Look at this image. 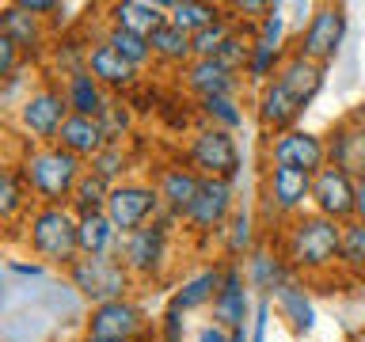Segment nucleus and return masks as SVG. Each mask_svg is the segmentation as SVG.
<instances>
[{
    "instance_id": "f257e3e1",
    "label": "nucleus",
    "mask_w": 365,
    "mask_h": 342,
    "mask_svg": "<svg viewBox=\"0 0 365 342\" xmlns=\"http://www.w3.org/2000/svg\"><path fill=\"white\" fill-rule=\"evenodd\" d=\"M339 244H342V224L327 221L319 213H301L297 221L282 224L278 251L289 262V270L304 281L331 278L339 270Z\"/></svg>"
},
{
    "instance_id": "f03ea898",
    "label": "nucleus",
    "mask_w": 365,
    "mask_h": 342,
    "mask_svg": "<svg viewBox=\"0 0 365 342\" xmlns=\"http://www.w3.org/2000/svg\"><path fill=\"white\" fill-rule=\"evenodd\" d=\"M16 164L23 171V179H27L31 198L38 205H68L80 175L88 171L84 160L65 152L61 145H27Z\"/></svg>"
},
{
    "instance_id": "7ed1b4c3",
    "label": "nucleus",
    "mask_w": 365,
    "mask_h": 342,
    "mask_svg": "<svg viewBox=\"0 0 365 342\" xmlns=\"http://www.w3.org/2000/svg\"><path fill=\"white\" fill-rule=\"evenodd\" d=\"M76 221L80 217L68 205H34L27 224H23V244L42 266L65 274L80 259Z\"/></svg>"
},
{
    "instance_id": "20e7f679",
    "label": "nucleus",
    "mask_w": 365,
    "mask_h": 342,
    "mask_svg": "<svg viewBox=\"0 0 365 342\" xmlns=\"http://www.w3.org/2000/svg\"><path fill=\"white\" fill-rule=\"evenodd\" d=\"M182 160L198 171L202 179H228L236 182L244 171V148H240L236 133L213 130V125H194V133L182 145Z\"/></svg>"
},
{
    "instance_id": "39448f33",
    "label": "nucleus",
    "mask_w": 365,
    "mask_h": 342,
    "mask_svg": "<svg viewBox=\"0 0 365 342\" xmlns=\"http://www.w3.org/2000/svg\"><path fill=\"white\" fill-rule=\"evenodd\" d=\"M312 209V175L293 167H270L262 171V190H259V213L267 224H289L301 213Z\"/></svg>"
},
{
    "instance_id": "423d86ee",
    "label": "nucleus",
    "mask_w": 365,
    "mask_h": 342,
    "mask_svg": "<svg viewBox=\"0 0 365 342\" xmlns=\"http://www.w3.org/2000/svg\"><path fill=\"white\" fill-rule=\"evenodd\" d=\"M68 285L84 296L88 308L96 304H110V301H125V296H133V274L122 266L118 255H107V259H84L80 255L73 266L65 270Z\"/></svg>"
},
{
    "instance_id": "0eeeda50",
    "label": "nucleus",
    "mask_w": 365,
    "mask_h": 342,
    "mask_svg": "<svg viewBox=\"0 0 365 342\" xmlns=\"http://www.w3.org/2000/svg\"><path fill=\"white\" fill-rule=\"evenodd\" d=\"M346 31H350L346 8L342 4H316L312 16H308V23L293 34V53H301V57H308V61L327 68L342 53Z\"/></svg>"
},
{
    "instance_id": "6e6552de",
    "label": "nucleus",
    "mask_w": 365,
    "mask_h": 342,
    "mask_svg": "<svg viewBox=\"0 0 365 342\" xmlns=\"http://www.w3.org/2000/svg\"><path fill=\"white\" fill-rule=\"evenodd\" d=\"M171 232H175V224L153 221V224L137 228V232H130V236H122L118 259H122V266L133 274V281L164 278V270L171 262Z\"/></svg>"
},
{
    "instance_id": "1a4fd4ad",
    "label": "nucleus",
    "mask_w": 365,
    "mask_h": 342,
    "mask_svg": "<svg viewBox=\"0 0 365 342\" xmlns=\"http://www.w3.org/2000/svg\"><path fill=\"white\" fill-rule=\"evenodd\" d=\"M68 114L73 110H68V103H65L61 84L42 80V84H34L27 91V99L19 103L16 122H19L23 137H27V145H53Z\"/></svg>"
},
{
    "instance_id": "9d476101",
    "label": "nucleus",
    "mask_w": 365,
    "mask_h": 342,
    "mask_svg": "<svg viewBox=\"0 0 365 342\" xmlns=\"http://www.w3.org/2000/svg\"><path fill=\"white\" fill-rule=\"evenodd\" d=\"M240 209L236 202V182L228 179H202V190L198 198L190 202V209L182 213V228L198 239H217V232L232 221V213Z\"/></svg>"
},
{
    "instance_id": "9b49d317",
    "label": "nucleus",
    "mask_w": 365,
    "mask_h": 342,
    "mask_svg": "<svg viewBox=\"0 0 365 342\" xmlns=\"http://www.w3.org/2000/svg\"><path fill=\"white\" fill-rule=\"evenodd\" d=\"M103 213L110 217V224L122 236H130L137 228L153 224L164 213V202H160L153 179H125L118 187H110V198H107V209Z\"/></svg>"
},
{
    "instance_id": "f8f14e48",
    "label": "nucleus",
    "mask_w": 365,
    "mask_h": 342,
    "mask_svg": "<svg viewBox=\"0 0 365 342\" xmlns=\"http://www.w3.org/2000/svg\"><path fill=\"white\" fill-rule=\"evenodd\" d=\"M267 164L316 175V171L327 167V141H324V133H312V130L293 125V130L274 133L267 141Z\"/></svg>"
},
{
    "instance_id": "ddd939ff",
    "label": "nucleus",
    "mask_w": 365,
    "mask_h": 342,
    "mask_svg": "<svg viewBox=\"0 0 365 342\" xmlns=\"http://www.w3.org/2000/svg\"><path fill=\"white\" fill-rule=\"evenodd\" d=\"M84 335H103V338H125V342H148L156 335L145 319V308L125 296V301H110V304H96L88 308L84 319Z\"/></svg>"
},
{
    "instance_id": "4468645a",
    "label": "nucleus",
    "mask_w": 365,
    "mask_h": 342,
    "mask_svg": "<svg viewBox=\"0 0 365 342\" xmlns=\"http://www.w3.org/2000/svg\"><path fill=\"white\" fill-rule=\"evenodd\" d=\"M210 319H213V323H221L225 331L251 327V319H255V304H251V289H247V278H244V262H225L221 289H217L213 304H210Z\"/></svg>"
},
{
    "instance_id": "2eb2a0df",
    "label": "nucleus",
    "mask_w": 365,
    "mask_h": 342,
    "mask_svg": "<svg viewBox=\"0 0 365 342\" xmlns=\"http://www.w3.org/2000/svg\"><path fill=\"white\" fill-rule=\"evenodd\" d=\"M354 194H358V179L327 164L312 175V213L335 224H346L354 221Z\"/></svg>"
},
{
    "instance_id": "dca6fc26",
    "label": "nucleus",
    "mask_w": 365,
    "mask_h": 342,
    "mask_svg": "<svg viewBox=\"0 0 365 342\" xmlns=\"http://www.w3.org/2000/svg\"><path fill=\"white\" fill-rule=\"evenodd\" d=\"M153 187H156V194H160V202H164V209L175 213L179 221H182V213L190 209V202L198 198V190H202V175H198V171H194L182 156H175V160L156 164Z\"/></svg>"
},
{
    "instance_id": "f3484780",
    "label": "nucleus",
    "mask_w": 365,
    "mask_h": 342,
    "mask_svg": "<svg viewBox=\"0 0 365 342\" xmlns=\"http://www.w3.org/2000/svg\"><path fill=\"white\" fill-rule=\"evenodd\" d=\"M179 84L198 99H210V95H240V88H244V76L232 73L225 61H217V57H194L187 68H179Z\"/></svg>"
},
{
    "instance_id": "a211bd4d",
    "label": "nucleus",
    "mask_w": 365,
    "mask_h": 342,
    "mask_svg": "<svg viewBox=\"0 0 365 342\" xmlns=\"http://www.w3.org/2000/svg\"><path fill=\"white\" fill-rule=\"evenodd\" d=\"M88 73L96 76L110 95H122V99L130 95L133 88H141V68L122 61L107 38H88Z\"/></svg>"
},
{
    "instance_id": "6ab92c4d",
    "label": "nucleus",
    "mask_w": 365,
    "mask_h": 342,
    "mask_svg": "<svg viewBox=\"0 0 365 342\" xmlns=\"http://www.w3.org/2000/svg\"><path fill=\"white\" fill-rule=\"evenodd\" d=\"M324 141H327V164L331 167L346 171L354 179L365 175V125L361 122H354L346 114V118H339L324 133Z\"/></svg>"
},
{
    "instance_id": "aec40b11",
    "label": "nucleus",
    "mask_w": 365,
    "mask_h": 342,
    "mask_svg": "<svg viewBox=\"0 0 365 342\" xmlns=\"http://www.w3.org/2000/svg\"><path fill=\"white\" fill-rule=\"evenodd\" d=\"M304 110H308L304 103L297 99L285 84H278V80H270V84L259 88V95H255V122H259L270 137L293 130V125L301 122Z\"/></svg>"
},
{
    "instance_id": "412c9836",
    "label": "nucleus",
    "mask_w": 365,
    "mask_h": 342,
    "mask_svg": "<svg viewBox=\"0 0 365 342\" xmlns=\"http://www.w3.org/2000/svg\"><path fill=\"white\" fill-rule=\"evenodd\" d=\"M244 278H247L251 293H262V301H270V296L278 293L285 281H293L297 274L289 270V262L282 259L278 244H262L244 259Z\"/></svg>"
},
{
    "instance_id": "4be33fe9",
    "label": "nucleus",
    "mask_w": 365,
    "mask_h": 342,
    "mask_svg": "<svg viewBox=\"0 0 365 342\" xmlns=\"http://www.w3.org/2000/svg\"><path fill=\"white\" fill-rule=\"evenodd\" d=\"M262 244H267L262 239V217L255 209H247V205H240L232 213V221L217 232V251L225 255V262H244Z\"/></svg>"
},
{
    "instance_id": "5701e85b",
    "label": "nucleus",
    "mask_w": 365,
    "mask_h": 342,
    "mask_svg": "<svg viewBox=\"0 0 365 342\" xmlns=\"http://www.w3.org/2000/svg\"><path fill=\"white\" fill-rule=\"evenodd\" d=\"M270 304L278 308V316L285 319V327H289L293 335H312L316 331V304H312V293H308L304 278L285 281L282 289L270 296Z\"/></svg>"
},
{
    "instance_id": "b1692460",
    "label": "nucleus",
    "mask_w": 365,
    "mask_h": 342,
    "mask_svg": "<svg viewBox=\"0 0 365 342\" xmlns=\"http://www.w3.org/2000/svg\"><path fill=\"white\" fill-rule=\"evenodd\" d=\"M164 23H168V8L153 4V0H118V4L107 8V27L141 34V38H148V34L156 27H164Z\"/></svg>"
},
{
    "instance_id": "393cba45",
    "label": "nucleus",
    "mask_w": 365,
    "mask_h": 342,
    "mask_svg": "<svg viewBox=\"0 0 365 342\" xmlns=\"http://www.w3.org/2000/svg\"><path fill=\"white\" fill-rule=\"evenodd\" d=\"M53 145H61L65 152H73L76 160H84V164H88V160L96 156V152H103V148H107L110 141H107V133H103V122H99V118L68 114Z\"/></svg>"
},
{
    "instance_id": "a878e982",
    "label": "nucleus",
    "mask_w": 365,
    "mask_h": 342,
    "mask_svg": "<svg viewBox=\"0 0 365 342\" xmlns=\"http://www.w3.org/2000/svg\"><path fill=\"white\" fill-rule=\"evenodd\" d=\"M34 205L38 202L31 198L19 164H0V224H19L23 228Z\"/></svg>"
},
{
    "instance_id": "bb28decb",
    "label": "nucleus",
    "mask_w": 365,
    "mask_h": 342,
    "mask_svg": "<svg viewBox=\"0 0 365 342\" xmlns=\"http://www.w3.org/2000/svg\"><path fill=\"white\" fill-rule=\"evenodd\" d=\"M0 34H8L27 57H38L50 50L46 46V19L27 16L19 4H0Z\"/></svg>"
},
{
    "instance_id": "cd10ccee",
    "label": "nucleus",
    "mask_w": 365,
    "mask_h": 342,
    "mask_svg": "<svg viewBox=\"0 0 365 342\" xmlns=\"http://www.w3.org/2000/svg\"><path fill=\"white\" fill-rule=\"evenodd\" d=\"M221 274H225V262H213V266H202L198 274H190V278H182V285L175 293H171L168 308H175V312H194V308H210L217 289H221Z\"/></svg>"
},
{
    "instance_id": "c85d7f7f",
    "label": "nucleus",
    "mask_w": 365,
    "mask_h": 342,
    "mask_svg": "<svg viewBox=\"0 0 365 342\" xmlns=\"http://www.w3.org/2000/svg\"><path fill=\"white\" fill-rule=\"evenodd\" d=\"M61 91H65L68 110L84 114V118H99V114L107 110V103H110V91L103 88L88 68H80V73H73L68 80H61Z\"/></svg>"
},
{
    "instance_id": "c756f323",
    "label": "nucleus",
    "mask_w": 365,
    "mask_h": 342,
    "mask_svg": "<svg viewBox=\"0 0 365 342\" xmlns=\"http://www.w3.org/2000/svg\"><path fill=\"white\" fill-rule=\"evenodd\" d=\"M76 236H80V255L84 259H107V255H118V244H122V232L110 224L107 213H88L76 221Z\"/></svg>"
},
{
    "instance_id": "7c9ffc66",
    "label": "nucleus",
    "mask_w": 365,
    "mask_h": 342,
    "mask_svg": "<svg viewBox=\"0 0 365 342\" xmlns=\"http://www.w3.org/2000/svg\"><path fill=\"white\" fill-rule=\"evenodd\" d=\"M324 76H327L324 65H316V61H308V57H301V53L289 50V57H285V65H282V73L274 76V80H278V84H285V88H289L293 95L308 107V103L319 95V88H324Z\"/></svg>"
},
{
    "instance_id": "2f4dec72",
    "label": "nucleus",
    "mask_w": 365,
    "mask_h": 342,
    "mask_svg": "<svg viewBox=\"0 0 365 342\" xmlns=\"http://www.w3.org/2000/svg\"><path fill=\"white\" fill-rule=\"evenodd\" d=\"M53 327H57V319L42 304L19 308L8 319H0V342H46Z\"/></svg>"
},
{
    "instance_id": "473e14b6",
    "label": "nucleus",
    "mask_w": 365,
    "mask_h": 342,
    "mask_svg": "<svg viewBox=\"0 0 365 342\" xmlns=\"http://www.w3.org/2000/svg\"><path fill=\"white\" fill-rule=\"evenodd\" d=\"M148 46H153V65H164V68H187L194 61V42L187 31H179L175 23H164L148 34Z\"/></svg>"
},
{
    "instance_id": "72a5a7b5",
    "label": "nucleus",
    "mask_w": 365,
    "mask_h": 342,
    "mask_svg": "<svg viewBox=\"0 0 365 342\" xmlns=\"http://www.w3.org/2000/svg\"><path fill=\"white\" fill-rule=\"evenodd\" d=\"M38 304L57 319V323H84V319H88L84 296H80L73 285H68V278H61V281H46L42 293H38Z\"/></svg>"
},
{
    "instance_id": "f704fd0d",
    "label": "nucleus",
    "mask_w": 365,
    "mask_h": 342,
    "mask_svg": "<svg viewBox=\"0 0 365 342\" xmlns=\"http://www.w3.org/2000/svg\"><path fill=\"white\" fill-rule=\"evenodd\" d=\"M289 50H293V46H270V42H262L259 34H255V42H251V57H247V65H244V84L267 88L270 80L282 73Z\"/></svg>"
},
{
    "instance_id": "c9c22d12",
    "label": "nucleus",
    "mask_w": 365,
    "mask_h": 342,
    "mask_svg": "<svg viewBox=\"0 0 365 342\" xmlns=\"http://www.w3.org/2000/svg\"><path fill=\"white\" fill-rule=\"evenodd\" d=\"M164 8H168V23H175L190 38L225 16V4H210V0H168Z\"/></svg>"
},
{
    "instance_id": "e433bc0d",
    "label": "nucleus",
    "mask_w": 365,
    "mask_h": 342,
    "mask_svg": "<svg viewBox=\"0 0 365 342\" xmlns=\"http://www.w3.org/2000/svg\"><path fill=\"white\" fill-rule=\"evenodd\" d=\"M198 122L202 125H213V130H244L247 122V110L240 95H210V99H198Z\"/></svg>"
},
{
    "instance_id": "4c0bfd02",
    "label": "nucleus",
    "mask_w": 365,
    "mask_h": 342,
    "mask_svg": "<svg viewBox=\"0 0 365 342\" xmlns=\"http://www.w3.org/2000/svg\"><path fill=\"white\" fill-rule=\"evenodd\" d=\"M339 270L354 281H365V221H346L342 224Z\"/></svg>"
},
{
    "instance_id": "58836bf2",
    "label": "nucleus",
    "mask_w": 365,
    "mask_h": 342,
    "mask_svg": "<svg viewBox=\"0 0 365 342\" xmlns=\"http://www.w3.org/2000/svg\"><path fill=\"white\" fill-rule=\"evenodd\" d=\"M130 167H133V156H130V148L125 145H107L103 152H96L88 160V171L91 175H99L103 182H110V187H118V182L130 179Z\"/></svg>"
},
{
    "instance_id": "ea45409f",
    "label": "nucleus",
    "mask_w": 365,
    "mask_h": 342,
    "mask_svg": "<svg viewBox=\"0 0 365 342\" xmlns=\"http://www.w3.org/2000/svg\"><path fill=\"white\" fill-rule=\"evenodd\" d=\"M107 198H110V182H103L99 175H91V171H84L73 190V198H68V209H73L76 217H88V213H103L107 209Z\"/></svg>"
},
{
    "instance_id": "a19ab883",
    "label": "nucleus",
    "mask_w": 365,
    "mask_h": 342,
    "mask_svg": "<svg viewBox=\"0 0 365 342\" xmlns=\"http://www.w3.org/2000/svg\"><path fill=\"white\" fill-rule=\"evenodd\" d=\"M46 57H50L53 76L68 80L73 73H80V68H88V42H80V38H57L50 50H46Z\"/></svg>"
},
{
    "instance_id": "79ce46f5",
    "label": "nucleus",
    "mask_w": 365,
    "mask_h": 342,
    "mask_svg": "<svg viewBox=\"0 0 365 342\" xmlns=\"http://www.w3.org/2000/svg\"><path fill=\"white\" fill-rule=\"evenodd\" d=\"M110 46H114V53L122 57V61H130L133 68H145V65H153V46H148V38H141V34H130V31H114L107 27V34H103Z\"/></svg>"
},
{
    "instance_id": "37998d69",
    "label": "nucleus",
    "mask_w": 365,
    "mask_h": 342,
    "mask_svg": "<svg viewBox=\"0 0 365 342\" xmlns=\"http://www.w3.org/2000/svg\"><path fill=\"white\" fill-rule=\"evenodd\" d=\"M99 122H103V133H107V141L125 145V137L133 133V107H130V99L110 95L107 110L99 114Z\"/></svg>"
},
{
    "instance_id": "c03bdc74",
    "label": "nucleus",
    "mask_w": 365,
    "mask_h": 342,
    "mask_svg": "<svg viewBox=\"0 0 365 342\" xmlns=\"http://www.w3.org/2000/svg\"><path fill=\"white\" fill-rule=\"evenodd\" d=\"M236 27H240V23L228 16V8H225L221 19L210 23L205 31H198V34L190 38V42H194V57H217V53H221V46L228 42V34H232Z\"/></svg>"
},
{
    "instance_id": "a18cd8bd",
    "label": "nucleus",
    "mask_w": 365,
    "mask_h": 342,
    "mask_svg": "<svg viewBox=\"0 0 365 342\" xmlns=\"http://www.w3.org/2000/svg\"><path fill=\"white\" fill-rule=\"evenodd\" d=\"M251 42H255V27H236L232 34H228V42L221 46L217 61H225L232 73L244 76V65H247V57H251Z\"/></svg>"
},
{
    "instance_id": "49530a36",
    "label": "nucleus",
    "mask_w": 365,
    "mask_h": 342,
    "mask_svg": "<svg viewBox=\"0 0 365 342\" xmlns=\"http://www.w3.org/2000/svg\"><path fill=\"white\" fill-rule=\"evenodd\" d=\"M228 8V16H232L240 27H259L262 19L270 16V0H232V4H225Z\"/></svg>"
},
{
    "instance_id": "de8ad7c7",
    "label": "nucleus",
    "mask_w": 365,
    "mask_h": 342,
    "mask_svg": "<svg viewBox=\"0 0 365 342\" xmlns=\"http://www.w3.org/2000/svg\"><path fill=\"white\" fill-rule=\"evenodd\" d=\"M23 61H27V53H23L19 46L8 38V34H0V84H8L11 76H19L23 73Z\"/></svg>"
},
{
    "instance_id": "09e8293b",
    "label": "nucleus",
    "mask_w": 365,
    "mask_h": 342,
    "mask_svg": "<svg viewBox=\"0 0 365 342\" xmlns=\"http://www.w3.org/2000/svg\"><path fill=\"white\" fill-rule=\"evenodd\" d=\"M156 338L160 342H187V319H182V312L164 308V319H160V327H156Z\"/></svg>"
},
{
    "instance_id": "8fccbe9b",
    "label": "nucleus",
    "mask_w": 365,
    "mask_h": 342,
    "mask_svg": "<svg viewBox=\"0 0 365 342\" xmlns=\"http://www.w3.org/2000/svg\"><path fill=\"white\" fill-rule=\"evenodd\" d=\"M4 270L16 274V278H27V281H42L46 274H50V266H42L38 259H34V262H27V259H8Z\"/></svg>"
},
{
    "instance_id": "3c124183",
    "label": "nucleus",
    "mask_w": 365,
    "mask_h": 342,
    "mask_svg": "<svg viewBox=\"0 0 365 342\" xmlns=\"http://www.w3.org/2000/svg\"><path fill=\"white\" fill-rule=\"evenodd\" d=\"M16 4L34 19H50V16H57V8H61L57 0H16Z\"/></svg>"
},
{
    "instance_id": "603ef678",
    "label": "nucleus",
    "mask_w": 365,
    "mask_h": 342,
    "mask_svg": "<svg viewBox=\"0 0 365 342\" xmlns=\"http://www.w3.org/2000/svg\"><path fill=\"white\" fill-rule=\"evenodd\" d=\"M267 319H270V301H259L255 319H251V342H267Z\"/></svg>"
},
{
    "instance_id": "864d4df0",
    "label": "nucleus",
    "mask_w": 365,
    "mask_h": 342,
    "mask_svg": "<svg viewBox=\"0 0 365 342\" xmlns=\"http://www.w3.org/2000/svg\"><path fill=\"white\" fill-rule=\"evenodd\" d=\"M194 342H232V331H225L221 323H202L198 331H194Z\"/></svg>"
},
{
    "instance_id": "5fc2aeb1",
    "label": "nucleus",
    "mask_w": 365,
    "mask_h": 342,
    "mask_svg": "<svg viewBox=\"0 0 365 342\" xmlns=\"http://www.w3.org/2000/svg\"><path fill=\"white\" fill-rule=\"evenodd\" d=\"M354 221H365V175L358 179V194H354Z\"/></svg>"
},
{
    "instance_id": "6e6d98bb",
    "label": "nucleus",
    "mask_w": 365,
    "mask_h": 342,
    "mask_svg": "<svg viewBox=\"0 0 365 342\" xmlns=\"http://www.w3.org/2000/svg\"><path fill=\"white\" fill-rule=\"evenodd\" d=\"M350 118H354V122H361V125H365V99L358 103V107H350Z\"/></svg>"
},
{
    "instance_id": "4d7b16f0",
    "label": "nucleus",
    "mask_w": 365,
    "mask_h": 342,
    "mask_svg": "<svg viewBox=\"0 0 365 342\" xmlns=\"http://www.w3.org/2000/svg\"><path fill=\"white\" fill-rule=\"evenodd\" d=\"M232 342H251V327H240V331H232Z\"/></svg>"
},
{
    "instance_id": "13d9d810",
    "label": "nucleus",
    "mask_w": 365,
    "mask_h": 342,
    "mask_svg": "<svg viewBox=\"0 0 365 342\" xmlns=\"http://www.w3.org/2000/svg\"><path fill=\"white\" fill-rule=\"evenodd\" d=\"M80 342H125V338H103V335H80Z\"/></svg>"
}]
</instances>
